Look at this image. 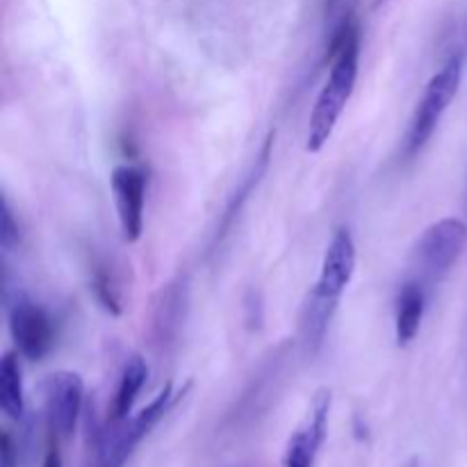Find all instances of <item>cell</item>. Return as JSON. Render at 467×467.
I'll use <instances>...</instances> for the list:
<instances>
[{"instance_id":"1","label":"cell","mask_w":467,"mask_h":467,"mask_svg":"<svg viewBox=\"0 0 467 467\" xmlns=\"http://www.w3.org/2000/svg\"><path fill=\"white\" fill-rule=\"evenodd\" d=\"M360 57V32L354 18H345L331 39V71L308 119L306 150L319 153L331 140L347 103L356 89Z\"/></svg>"},{"instance_id":"2","label":"cell","mask_w":467,"mask_h":467,"mask_svg":"<svg viewBox=\"0 0 467 467\" xmlns=\"http://www.w3.org/2000/svg\"><path fill=\"white\" fill-rule=\"evenodd\" d=\"M465 71V55L454 53L429 80L427 89H424L422 99H420L418 109H415L413 119H410L409 132L404 140V155L406 158H415L420 150L427 146L431 135L436 132L438 123H441L442 114L450 109L451 100L456 99L463 82Z\"/></svg>"},{"instance_id":"3","label":"cell","mask_w":467,"mask_h":467,"mask_svg":"<svg viewBox=\"0 0 467 467\" xmlns=\"http://www.w3.org/2000/svg\"><path fill=\"white\" fill-rule=\"evenodd\" d=\"M467 246V223L456 217H445L431 223L413 249V260L420 276L429 283L442 281L463 255Z\"/></svg>"},{"instance_id":"4","label":"cell","mask_w":467,"mask_h":467,"mask_svg":"<svg viewBox=\"0 0 467 467\" xmlns=\"http://www.w3.org/2000/svg\"><path fill=\"white\" fill-rule=\"evenodd\" d=\"M173 401V386L167 383L135 418L126 420V422L117 424V431L103 445L99 456V465L96 467H123L126 461L130 459L132 451L140 447V442L149 436L155 429V424L167 415L169 406Z\"/></svg>"},{"instance_id":"5","label":"cell","mask_w":467,"mask_h":467,"mask_svg":"<svg viewBox=\"0 0 467 467\" xmlns=\"http://www.w3.org/2000/svg\"><path fill=\"white\" fill-rule=\"evenodd\" d=\"M41 395H44V413L50 433L57 441L71 438L85 400V381L80 374L71 369L48 374L41 386Z\"/></svg>"},{"instance_id":"6","label":"cell","mask_w":467,"mask_h":467,"mask_svg":"<svg viewBox=\"0 0 467 467\" xmlns=\"http://www.w3.org/2000/svg\"><path fill=\"white\" fill-rule=\"evenodd\" d=\"M9 333H12L18 354L27 360L44 358L55 340L50 315L26 295L16 296L9 308Z\"/></svg>"},{"instance_id":"7","label":"cell","mask_w":467,"mask_h":467,"mask_svg":"<svg viewBox=\"0 0 467 467\" xmlns=\"http://www.w3.org/2000/svg\"><path fill=\"white\" fill-rule=\"evenodd\" d=\"M109 190L114 196L119 228L128 244L140 240L144 228V201H146V173L132 164H121L112 169Z\"/></svg>"},{"instance_id":"8","label":"cell","mask_w":467,"mask_h":467,"mask_svg":"<svg viewBox=\"0 0 467 467\" xmlns=\"http://www.w3.org/2000/svg\"><path fill=\"white\" fill-rule=\"evenodd\" d=\"M331 390H319L310 406L308 418L290 436L283 454V467H313L328 433Z\"/></svg>"},{"instance_id":"9","label":"cell","mask_w":467,"mask_h":467,"mask_svg":"<svg viewBox=\"0 0 467 467\" xmlns=\"http://www.w3.org/2000/svg\"><path fill=\"white\" fill-rule=\"evenodd\" d=\"M356 272V242L351 237L349 228H337L333 233L331 242L324 254L322 269H319V278L313 285L319 295L328 296L333 301H340L342 295L349 287L351 278Z\"/></svg>"},{"instance_id":"10","label":"cell","mask_w":467,"mask_h":467,"mask_svg":"<svg viewBox=\"0 0 467 467\" xmlns=\"http://www.w3.org/2000/svg\"><path fill=\"white\" fill-rule=\"evenodd\" d=\"M337 304L340 301L328 299V296L319 295L317 290L308 292L299 315V342L306 354H317L319 347L324 345V337H327L328 327H331Z\"/></svg>"},{"instance_id":"11","label":"cell","mask_w":467,"mask_h":467,"mask_svg":"<svg viewBox=\"0 0 467 467\" xmlns=\"http://www.w3.org/2000/svg\"><path fill=\"white\" fill-rule=\"evenodd\" d=\"M424 310H427V290H424L422 281L404 283L397 295L395 310V336L401 347L410 345L418 337Z\"/></svg>"},{"instance_id":"12","label":"cell","mask_w":467,"mask_h":467,"mask_svg":"<svg viewBox=\"0 0 467 467\" xmlns=\"http://www.w3.org/2000/svg\"><path fill=\"white\" fill-rule=\"evenodd\" d=\"M146 379H149V365H146V360L141 356H130L126 368H123L121 379H119V388L112 400V406H109V420H112L114 427L128 420L141 388H144Z\"/></svg>"},{"instance_id":"13","label":"cell","mask_w":467,"mask_h":467,"mask_svg":"<svg viewBox=\"0 0 467 467\" xmlns=\"http://www.w3.org/2000/svg\"><path fill=\"white\" fill-rule=\"evenodd\" d=\"M0 409L9 420H21L26 413L23 374L14 351H5L0 358Z\"/></svg>"},{"instance_id":"14","label":"cell","mask_w":467,"mask_h":467,"mask_svg":"<svg viewBox=\"0 0 467 467\" xmlns=\"http://www.w3.org/2000/svg\"><path fill=\"white\" fill-rule=\"evenodd\" d=\"M18 242H21V231H18V223L14 222L9 201L3 199V226H0V244H3L5 251H9V249H14Z\"/></svg>"},{"instance_id":"15","label":"cell","mask_w":467,"mask_h":467,"mask_svg":"<svg viewBox=\"0 0 467 467\" xmlns=\"http://www.w3.org/2000/svg\"><path fill=\"white\" fill-rule=\"evenodd\" d=\"M44 467H64L62 456H59L57 450H50L44 459Z\"/></svg>"},{"instance_id":"16","label":"cell","mask_w":467,"mask_h":467,"mask_svg":"<svg viewBox=\"0 0 467 467\" xmlns=\"http://www.w3.org/2000/svg\"><path fill=\"white\" fill-rule=\"evenodd\" d=\"M333 3H336V0H328V5H333Z\"/></svg>"}]
</instances>
